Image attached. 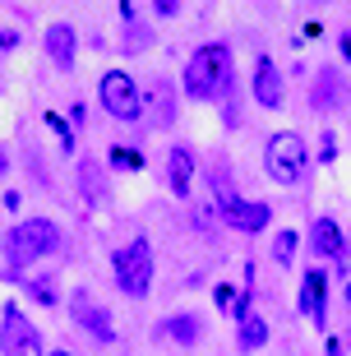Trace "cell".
<instances>
[{
    "label": "cell",
    "mask_w": 351,
    "mask_h": 356,
    "mask_svg": "<svg viewBox=\"0 0 351 356\" xmlns=\"http://www.w3.org/2000/svg\"><path fill=\"white\" fill-rule=\"evenodd\" d=\"M28 291H33L42 305H56V282H51V277H38V282H28Z\"/></svg>",
    "instance_id": "44dd1931"
},
{
    "label": "cell",
    "mask_w": 351,
    "mask_h": 356,
    "mask_svg": "<svg viewBox=\"0 0 351 356\" xmlns=\"http://www.w3.org/2000/svg\"><path fill=\"white\" fill-rule=\"evenodd\" d=\"M0 352L5 356H47L38 329L28 324V315L19 305H5V319H0Z\"/></svg>",
    "instance_id": "52a82bcc"
},
{
    "label": "cell",
    "mask_w": 351,
    "mask_h": 356,
    "mask_svg": "<svg viewBox=\"0 0 351 356\" xmlns=\"http://www.w3.org/2000/svg\"><path fill=\"white\" fill-rule=\"evenodd\" d=\"M342 97H347V79L338 70H319L310 88V106L314 111H333V106H342Z\"/></svg>",
    "instance_id": "4fadbf2b"
},
{
    "label": "cell",
    "mask_w": 351,
    "mask_h": 356,
    "mask_svg": "<svg viewBox=\"0 0 351 356\" xmlns=\"http://www.w3.org/2000/svg\"><path fill=\"white\" fill-rule=\"evenodd\" d=\"M56 245H60V232H56L51 218H24V222L10 227L5 241H0L10 268H28L33 259H42V254H56Z\"/></svg>",
    "instance_id": "6da1fadb"
},
{
    "label": "cell",
    "mask_w": 351,
    "mask_h": 356,
    "mask_svg": "<svg viewBox=\"0 0 351 356\" xmlns=\"http://www.w3.org/2000/svg\"><path fill=\"white\" fill-rule=\"evenodd\" d=\"M227 83H231V51H227L222 42L199 47V51L190 56V65H185V92H190L195 102H209Z\"/></svg>",
    "instance_id": "7a4b0ae2"
},
{
    "label": "cell",
    "mask_w": 351,
    "mask_h": 356,
    "mask_svg": "<svg viewBox=\"0 0 351 356\" xmlns=\"http://www.w3.org/2000/svg\"><path fill=\"white\" fill-rule=\"evenodd\" d=\"M342 56L351 60V33H342Z\"/></svg>",
    "instance_id": "484cf974"
},
{
    "label": "cell",
    "mask_w": 351,
    "mask_h": 356,
    "mask_svg": "<svg viewBox=\"0 0 351 356\" xmlns=\"http://www.w3.org/2000/svg\"><path fill=\"white\" fill-rule=\"evenodd\" d=\"M47 56L56 60V70H74V51H79V33L70 24H51L47 28V38H42Z\"/></svg>",
    "instance_id": "8fae6325"
},
{
    "label": "cell",
    "mask_w": 351,
    "mask_h": 356,
    "mask_svg": "<svg viewBox=\"0 0 351 356\" xmlns=\"http://www.w3.org/2000/svg\"><path fill=\"white\" fill-rule=\"evenodd\" d=\"M296 245H300L296 232H277L273 236V259L277 264H291V259H296Z\"/></svg>",
    "instance_id": "d6986e66"
},
{
    "label": "cell",
    "mask_w": 351,
    "mask_h": 356,
    "mask_svg": "<svg viewBox=\"0 0 351 356\" xmlns=\"http://www.w3.org/2000/svg\"><path fill=\"white\" fill-rule=\"evenodd\" d=\"M97 92H102V106L116 120H143V92H139V83H134L125 70H106Z\"/></svg>",
    "instance_id": "5b68a950"
},
{
    "label": "cell",
    "mask_w": 351,
    "mask_h": 356,
    "mask_svg": "<svg viewBox=\"0 0 351 356\" xmlns=\"http://www.w3.org/2000/svg\"><path fill=\"white\" fill-rule=\"evenodd\" d=\"M254 97H259V106H268V111H277L282 97H286V83H282V74H277V65L268 56H259V65H254Z\"/></svg>",
    "instance_id": "30bf717a"
},
{
    "label": "cell",
    "mask_w": 351,
    "mask_h": 356,
    "mask_svg": "<svg viewBox=\"0 0 351 356\" xmlns=\"http://www.w3.org/2000/svg\"><path fill=\"white\" fill-rule=\"evenodd\" d=\"M10 47H19V33H5L0 28V51H10Z\"/></svg>",
    "instance_id": "cb8c5ba5"
},
{
    "label": "cell",
    "mask_w": 351,
    "mask_h": 356,
    "mask_svg": "<svg viewBox=\"0 0 351 356\" xmlns=\"http://www.w3.org/2000/svg\"><path fill=\"white\" fill-rule=\"evenodd\" d=\"M111 167H116V172H139L143 153L139 148H111Z\"/></svg>",
    "instance_id": "ffe728a7"
},
{
    "label": "cell",
    "mask_w": 351,
    "mask_h": 356,
    "mask_svg": "<svg viewBox=\"0 0 351 356\" xmlns=\"http://www.w3.org/2000/svg\"><path fill=\"white\" fill-rule=\"evenodd\" d=\"M47 125H51V134H56V144L65 148V153H74V125H70L65 116H56V111H47Z\"/></svg>",
    "instance_id": "ac0fdd59"
},
{
    "label": "cell",
    "mask_w": 351,
    "mask_h": 356,
    "mask_svg": "<svg viewBox=\"0 0 351 356\" xmlns=\"http://www.w3.org/2000/svg\"><path fill=\"white\" fill-rule=\"evenodd\" d=\"M162 329H167L171 343H181V347H195L204 338V324L195 315H171V319H162Z\"/></svg>",
    "instance_id": "e0dca14e"
},
{
    "label": "cell",
    "mask_w": 351,
    "mask_h": 356,
    "mask_svg": "<svg viewBox=\"0 0 351 356\" xmlns=\"http://www.w3.org/2000/svg\"><path fill=\"white\" fill-rule=\"evenodd\" d=\"M153 10H157V14H162V19H171V14H176V10H181V5H176V0H157V5H153Z\"/></svg>",
    "instance_id": "603a6c76"
},
{
    "label": "cell",
    "mask_w": 351,
    "mask_h": 356,
    "mask_svg": "<svg viewBox=\"0 0 351 356\" xmlns=\"http://www.w3.org/2000/svg\"><path fill=\"white\" fill-rule=\"evenodd\" d=\"M148 106H153V125L176 120V88H171L167 79H157L153 88H148Z\"/></svg>",
    "instance_id": "2e32d148"
},
{
    "label": "cell",
    "mask_w": 351,
    "mask_h": 356,
    "mask_svg": "<svg viewBox=\"0 0 351 356\" xmlns=\"http://www.w3.org/2000/svg\"><path fill=\"white\" fill-rule=\"evenodd\" d=\"M236 343H240V352H259V347L268 343V319L250 310V315L236 324Z\"/></svg>",
    "instance_id": "9a60e30c"
},
{
    "label": "cell",
    "mask_w": 351,
    "mask_h": 356,
    "mask_svg": "<svg viewBox=\"0 0 351 356\" xmlns=\"http://www.w3.org/2000/svg\"><path fill=\"white\" fill-rule=\"evenodd\" d=\"M167 185H171V195L176 199H185L190 195V185H195V153L185 144H176L167 153Z\"/></svg>",
    "instance_id": "7c38bea8"
},
{
    "label": "cell",
    "mask_w": 351,
    "mask_h": 356,
    "mask_svg": "<svg viewBox=\"0 0 351 356\" xmlns=\"http://www.w3.org/2000/svg\"><path fill=\"white\" fill-rule=\"evenodd\" d=\"M83 120H88V106L74 102V106H70V125H83Z\"/></svg>",
    "instance_id": "7402d4cb"
},
{
    "label": "cell",
    "mask_w": 351,
    "mask_h": 356,
    "mask_svg": "<svg viewBox=\"0 0 351 356\" xmlns=\"http://www.w3.org/2000/svg\"><path fill=\"white\" fill-rule=\"evenodd\" d=\"M310 245H314V254H324V259H342V254H347L342 227L333 222V218H314V227H310Z\"/></svg>",
    "instance_id": "5bb4252c"
},
{
    "label": "cell",
    "mask_w": 351,
    "mask_h": 356,
    "mask_svg": "<svg viewBox=\"0 0 351 356\" xmlns=\"http://www.w3.org/2000/svg\"><path fill=\"white\" fill-rule=\"evenodd\" d=\"M347 305H351V282H347Z\"/></svg>",
    "instance_id": "4316f807"
},
{
    "label": "cell",
    "mask_w": 351,
    "mask_h": 356,
    "mask_svg": "<svg viewBox=\"0 0 351 356\" xmlns=\"http://www.w3.org/2000/svg\"><path fill=\"white\" fill-rule=\"evenodd\" d=\"M70 315H74V324L83 333H92L97 343H111L116 338V329H111V315H106V305L92 301V291H74L70 296Z\"/></svg>",
    "instance_id": "9c48e42d"
},
{
    "label": "cell",
    "mask_w": 351,
    "mask_h": 356,
    "mask_svg": "<svg viewBox=\"0 0 351 356\" xmlns=\"http://www.w3.org/2000/svg\"><path fill=\"white\" fill-rule=\"evenodd\" d=\"M300 315L314 329H328V273L324 268H305L300 273Z\"/></svg>",
    "instance_id": "ba28073f"
},
{
    "label": "cell",
    "mask_w": 351,
    "mask_h": 356,
    "mask_svg": "<svg viewBox=\"0 0 351 356\" xmlns=\"http://www.w3.org/2000/svg\"><path fill=\"white\" fill-rule=\"evenodd\" d=\"M5 172H10V153L0 148V181H5Z\"/></svg>",
    "instance_id": "d4e9b609"
},
{
    "label": "cell",
    "mask_w": 351,
    "mask_h": 356,
    "mask_svg": "<svg viewBox=\"0 0 351 356\" xmlns=\"http://www.w3.org/2000/svg\"><path fill=\"white\" fill-rule=\"evenodd\" d=\"M47 356H70V352H47Z\"/></svg>",
    "instance_id": "83f0119b"
},
{
    "label": "cell",
    "mask_w": 351,
    "mask_h": 356,
    "mask_svg": "<svg viewBox=\"0 0 351 356\" xmlns=\"http://www.w3.org/2000/svg\"><path fill=\"white\" fill-rule=\"evenodd\" d=\"M111 268H116V282L125 296H148V287H153V245L143 236H134L130 245H120L111 254Z\"/></svg>",
    "instance_id": "277c9868"
},
{
    "label": "cell",
    "mask_w": 351,
    "mask_h": 356,
    "mask_svg": "<svg viewBox=\"0 0 351 356\" xmlns=\"http://www.w3.org/2000/svg\"><path fill=\"white\" fill-rule=\"evenodd\" d=\"M305 167H310V148H305L300 134L282 130V134L268 139V148H263V172L273 176L277 185H296L305 176Z\"/></svg>",
    "instance_id": "3957f363"
},
{
    "label": "cell",
    "mask_w": 351,
    "mask_h": 356,
    "mask_svg": "<svg viewBox=\"0 0 351 356\" xmlns=\"http://www.w3.org/2000/svg\"><path fill=\"white\" fill-rule=\"evenodd\" d=\"M213 185H218V199H222V218H227V227L245 232V236H254V232H263V227H268V218H273V209H268V204H259V199H236L227 181H213Z\"/></svg>",
    "instance_id": "8992f818"
}]
</instances>
